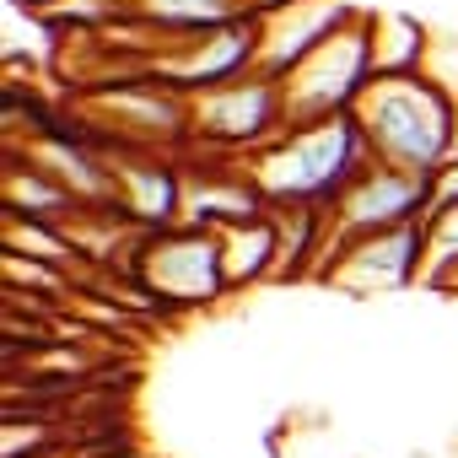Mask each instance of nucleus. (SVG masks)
I'll list each match as a JSON object with an SVG mask.
<instances>
[{"mask_svg": "<svg viewBox=\"0 0 458 458\" xmlns=\"http://www.w3.org/2000/svg\"><path fill=\"white\" fill-rule=\"evenodd\" d=\"M98 458H146V453H135V447H124V442H114L108 453H98Z\"/></svg>", "mask_w": 458, "mask_h": 458, "instance_id": "dca6fc26", "label": "nucleus"}, {"mask_svg": "<svg viewBox=\"0 0 458 458\" xmlns=\"http://www.w3.org/2000/svg\"><path fill=\"white\" fill-rule=\"evenodd\" d=\"M458 205V157L431 178V210H453Z\"/></svg>", "mask_w": 458, "mask_h": 458, "instance_id": "2eb2a0df", "label": "nucleus"}, {"mask_svg": "<svg viewBox=\"0 0 458 458\" xmlns=\"http://www.w3.org/2000/svg\"><path fill=\"white\" fill-rule=\"evenodd\" d=\"M329 286L351 292V297H372V292H404L410 281L426 276V221L394 226V233L361 238L351 249H340L324 270Z\"/></svg>", "mask_w": 458, "mask_h": 458, "instance_id": "6e6552de", "label": "nucleus"}, {"mask_svg": "<svg viewBox=\"0 0 458 458\" xmlns=\"http://www.w3.org/2000/svg\"><path fill=\"white\" fill-rule=\"evenodd\" d=\"M221 259H226V286H259L265 276H276L281 265V226L276 210L243 221V226H226L221 233Z\"/></svg>", "mask_w": 458, "mask_h": 458, "instance_id": "f8f14e48", "label": "nucleus"}, {"mask_svg": "<svg viewBox=\"0 0 458 458\" xmlns=\"http://www.w3.org/2000/svg\"><path fill=\"white\" fill-rule=\"evenodd\" d=\"M12 6H33V12H55V6H65V0H12Z\"/></svg>", "mask_w": 458, "mask_h": 458, "instance_id": "a211bd4d", "label": "nucleus"}, {"mask_svg": "<svg viewBox=\"0 0 458 458\" xmlns=\"http://www.w3.org/2000/svg\"><path fill=\"white\" fill-rule=\"evenodd\" d=\"M146 65H151L157 81H167L183 98H205L216 87H233V81L259 71V12L226 22V28H210V33H199L178 49H162Z\"/></svg>", "mask_w": 458, "mask_h": 458, "instance_id": "0eeeda50", "label": "nucleus"}, {"mask_svg": "<svg viewBox=\"0 0 458 458\" xmlns=\"http://www.w3.org/2000/svg\"><path fill=\"white\" fill-rule=\"evenodd\" d=\"M420 55H426V33L410 17H372V60H377V76L420 71Z\"/></svg>", "mask_w": 458, "mask_h": 458, "instance_id": "ddd939ff", "label": "nucleus"}, {"mask_svg": "<svg viewBox=\"0 0 458 458\" xmlns=\"http://www.w3.org/2000/svg\"><path fill=\"white\" fill-rule=\"evenodd\" d=\"M356 17L361 12L345 0H276L270 12H259V76L286 81Z\"/></svg>", "mask_w": 458, "mask_h": 458, "instance_id": "1a4fd4ad", "label": "nucleus"}, {"mask_svg": "<svg viewBox=\"0 0 458 458\" xmlns=\"http://www.w3.org/2000/svg\"><path fill=\"white\" fill-rule=\"evenodd\" d=\"M270 199L259 194V183L249 178V167L238 162H210L205 167H183V221L189 226H210V233H226V226H243L254 216H265Z\"/></svg>", "mask_w": 458, "mask_h": 458, "instance_id": "9b49d317", "label": "nucleus"}, {"mask_svg": "<svg viewBox=\"0 0 458 458\" xmlns=\"http://www.w3.org/2000/svg\"><path fill=\"white\" fill-rule=\"evenodd\" d=\"M377 157H372L356 114L297 124V130L276 135L265 151L243 157V167L259 183V194L270 199V210H335L340 194Z\"/></svg>", "mask_w": 458, "mask_h": 458, "instance_id": "f257e3e1", "label": "nucleus"}, {"mask_svg": "<svg viewBox=\"0 0 458 458\" xmlns=\"http://www.w3.org/2000/svg\"><path fill=\"white\" fill-rule=\"evenodd\" d=\"M377 60H372V17L361 12L351 28H340L313 60H302L281 87H286V124H318V119H340L361 103V92L372 87Z\"/></svg>", "mask_w": 458, "mask_h": 458, "instance_id": "20e7f679", "label": "nucleus"}, {"mask_svg": "<svg viewBox=\"0 0 458 458\" xmlns=\"http://www.w3.org/2000/svg\"><path fill=\"white\" fill-rule=\"evenodd\" d=\"M431 292H447V297H458V270H447V276H442V281H437Z\"/></svg>", "mask_w": 458, "mask_h": 458, "instance_id": "f3484780", "label": "nucleus"}, {"mask_svg": "<svg viewBox=\"0 0 458 458\" xmlns=\"http://www.w3.org/2000/svg\"><path fill=\"white\" fill-rule=\"evenodd\" d=\"M447 270H458V205L426 216V276H420V286H437Z\"/></svg>", "mask_w": 458, "mask_h": 458, "instance_id": "4468645a", "label": "nucleus"}, {"mask_svg": "<svg viewBox=\"0 0 458 458\" xmlns=\"http://www.w3.org/2000/svg\"><path fill=\"white\" fill-rule=\"evenodd\" d=\"M286 87L276 76H243L233 87H216L194 98L189 146H205L210 157H254L276 135H286Z\"/></svg>", "mask_w": 458, "mask_h": 458, "instance_id": "39448f33", "label": "nucleus"}, {"mask_svg": "<svg viewBox=\"0 0 458 458\" xmlns=\"http://www.w3.org/2000/svg\"><path fill=\"white\" fill-rule=\"evenodd\" d=\"M426 216H431V178L372 162V167H367L345 194H340V205L329 210L324 265H329L340 249L361 243V238L394 233V226H410V221H426ZM324 265H318V270H324Z\"/></svg>", "mask_w": 458, "mask_h": 458, "instance_id": "423d86ee", "label": "nucleus"}, {"mask_svg": "<svg viewBox=\"0 0 458 458\" xmlns=\"http://www.w3.org/2000/svg\"><path fill=\"white\" fill-rule=\"evenodd\" d=\"M372 157L383 167H404L420 178H437L453 162L458 140V92L442 87L426 71H399V76H372L361 103L351 108Z\"/></svg>", "mask_w": 458, "mask_h": 458, "instance_id": "f03ea898", "label": "nucleus"}, {"mask_svg": "<svg viewBox=\"0 0 458 458\" xmlns=\"http://www.w3.org/2000/svg\"><path fill=\"white\" fill-rule=\"evenodd\" d=\"M114 183H119V210L140 233L183 221V167L167 151H124L114 157Z\"/></svg>", "mask_w": 458, "mask_h": 458, "instance_id": "9d476101", "label": "nucleus"}, {"mask_svg": "<svg viewBox=\"0 0 458 458\" xmlns=\"http://www.w3.org/2000/svg\"><path fill=\"white\" fill-rule=\"evenodd\" d=\"M130 281L157 302V308H210L226 292V259H221V233L210 226H162L140 233L130 243Z\"/></svg>", "mask_w": 458, "mask_h": 458, "instance_id": "7ed1b4c3", "label": "nucleus"}]
</instances>
